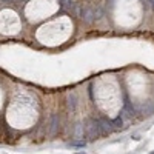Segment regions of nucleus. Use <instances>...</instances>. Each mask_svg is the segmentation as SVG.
Masks as SVG:
<instances>
[{
	"label": "nucleus",
	"instance_id": "0eeeda50",
	"mask_svg": "<svg viewBox=\"0 0 154 154\" xmlns=\"http://www.w3.org/2000/svg\"><path fill=\"white\" fill-rule=\"evenodd\" d=\"M122 125H123V120H122V117H116V119L113 120V126H116V128H120Z\"/></svg>",
	"mask_w": 154,
	"mask_h": 154
},
{
	"label": "nucleus",
	"instance_id": "7ed1b4c3",
	"mask_svg": "<svg viewBox=\"0 0 154 154\" xmlns=\"http://www.w3.org/2000/svg\"><path fill=\"white\" fill-rule=\"evenodd\" d=\"M99 122V130H100V134H108L109 131L113 130V122L111 120H108V119H100V120H97Z\"/></svg>",
	"mask_w": 154,
	"mask_h": 154
},
{
	"label": "nucleus",
	"instance_id": "f257e3e1",
	"mask_svg": "<svg viewBox=\"0 0 154 154\" xmlns=\"http://www.w3.org/2000/svg\"><path fill=\"white\" fill-rule=\"evenodd\" d=\"M85 131H86V136L90 139H96V137L100 134V130H99V122L94 119H88L86 123H85Z\"/></svg>",
	"mask_w": 154,
	"mask_h": 154
},
{
	"label": "nucleus",
	"instance_id": "39448f33",
	"mask_svg": "<svg viewBox=\"0 0 154 154\" xmlns=\"http://www.w3.org/2000/svg\"><path fill=\"white\" fill-rule=\"evenodd\" d=\"M57 128H59V116L54 114L52 117H51V128H49V134L54 136V134L57 133Z\"/></svg>",
	"mask_w": 154,
	"mask_h": 154
},
{
	"label": "nucleus",
	"instance_id": "9d476101",
	"mask_svg": "<svg viewBox=\"0 0 154 154\" xmlns=\"http://www.w3.org/2000/svg\"><path fill=\"white\" fill-rule=\"evenodd\" d=\"M59 3L62 6H66V5H73V0H59Z\"/></svg>",
	"mask_w": 154,
	"mask_h": 154
},
{
	"label": "nucleus",
	"instance_id": "423d86ee",
	"mask_svg": "<svg viewBox=\"0 0 154 154\" xmlns=\"http://www.w3.org/2000/svg\"><path fill=\"white\" fill-rule=\"evenodd\" d=\"M123 113L126 114V116H128V117H133V116H134V106L133 105H131V103H128V102H126L125 103V108H123Z\"/></svg>",
	"mask_w": 154,
	"mask_h": 154
},
{
	"label": "nucleus",
	"instance_id": "f03ea898",
	"mask_svg": "<svg viewBox=\"0 0 154 154\" xmlns=\"http://www.w3.org/2000/svg\"><path fill=\"white\" fill-rule=\"evenodd\" d=\"M96 9H97V6L96 8L94 6H82L79 15L86 22V23H91V22H94L97 19L96 17Z\"/></svg>",
	"mask_w": 154,
	"mask_h": 154
},
{
	"label": "nucleus",
	"instance_id": "f8f14e48",
	"mask_svg": "<svg viewBox=\"0 0 154 154\" xmlns=\"http://www.w3.org/2000/svg\"><path fill=\"white\" fill-rule=\"evenodd\" d=\"M76 154H85V153H76Z\"/></svg>",
	"mask_w": 154,
	"mask_h": 154
},
{
	"label": "nucleus",
	"instance_id": "6e6552de",
	"mask_svg": "<svg viewBox=\"0 0 154 154\" xmlns=\"http://www.w3.org/2000/svg\"><path fill=\"white\" fill-rule=\"evenodd\" d=\"M68 105L71 106V108H76V97H74V94H69V97H68Z\"/></svg>",
	"mask_w": 154,
	"mask_h": 154
},
{
	"label": "nucleus",
	"instance_id": "ddd939ff",
	"mask_svg": "<svg viewBox=\"0 0 154 154\" xmlns=\"http://www.w3.org/2000/svg\"><path fill=\"white\" fill-rule=\"evenodd\" d=\"M150 154H154V151H153V153H150Z\"/></svg>",
	"mask_w": 154,
	"mask_h": 154
},
{
	"label": "nucleus",
	"instance_id": "1a4fd4ad",
	"mask_svg": "<svg viewBox=\"0 0 154 154\" xmlns=\"http://www.w3.org/2000/svg\"><path fill=\"white\" fill-rule=\"evenodd\" d=\"M71 146H85L83 140H77V142H71Z\"/></svg>",
	"mask_w": 154,
	"mask_h": 154
},
{
	"label": "nucleus",
	"instance_id": "20e7f679",
	"mask_svg": "<svg viewBox=\"0 0 154 154\" xmlns=\"http://www.w3.org/2000/svg\"><path fill=\"white\" fill-rule=\"evenodd\" d=\"M86 134V131H85V125H82V123H77L74 126V139H83V136Z\"/></svg>",
	"mask_w": 154,
	"mask_h": 154
},
{
	"label": "nucleus",
	"instance_id": "9b49d317",
	"mask_svg": "<svg viewBox=\"0 0 154 154\" xmlns=\"http://www.w3.org/2000/svg\"><path fill=\"white\" fill-rule=\"evenodd\" d=\"M151 5H153V8H154V0H151Z\"/></svg>",
	"mask_w": 154,
	"mask_h": 154
}]
</instances>
